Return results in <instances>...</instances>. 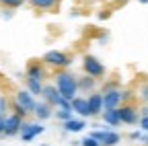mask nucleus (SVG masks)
I'll list each match as a JSON object with an SVG mask.
<instances>
[{
	"mask_svg": "<svg viewBox=\"0 0 148 146\" xmlns=\"http://www.w3.org/2000/svg\"><path fill=\"white\" fill-rule=\"evenodd\" d=\"M27 78H35V80H43L45 78V68L39 62H33L27 68Z\"/></svg>",
	"mask_w": 148,
	"mask_h": 146,
	"instance_id": "11",
	"label": "nucleus"
},
{
	"mask_svg": "<svg viewBox=\"0 0 148 146\" xmlns=\"http://www.w3.org/2000/svg\"><path fill=\"white\" fill-rule=\"evenodd\" d=\"M21 123H23V117H18L16 113L4 117V130H2V134L4 136H16L18 130H21Z\"/></svg>",
	"mask_w": 148,
	"mask_h": 146,
	"instance_id": "6",
	"label": "nucleus"
},
{
	"mask_svg": "<svg viewBox=\"0 0 148 146\" xmlns=\"http://www.w3.org/2000/svg\"><path fill=\"white\" fill-rule=\"evenodd\" d=\"M56 117H58V119H62V121L70 119V117H72V109H62V107H60V111L56 113Z\"/></svg>",
	"mask_w": 148,
	"mask_h": 146,
	"instance_id": "21",
	"label": "nucleus"
},
{
	"mask_svg": "<svg viewBox=\"0 0 148 146\" xmlns=\"http://www.w3.org/2000/svg\"><path fill=\"white\" fill-rule=\"evenodd\" d=\"M138 2H140V4H148V0H138Z\"/></svg>",
	"mask_w": 148,
	"mask_h": 146,
	"instance_id": "32",
	"label": "nucleus"
},
{
	"mask_svg": "<svg viewBox=\"0 0 148 146\" xmlns=\"http://www.w3.org/2000/svg\"><path fill=\"white\" fill-rule=\"evenodd\" d=\"M12 109H14V113H16V115H18V117H25V115H27V111H25V109H23V107H21V105H18V103H16V101H14V103H12Z\"/></svg>",
	"mask_w": 148,
	"mask_h": 146,
	"instance_id": "23",
	"label": "nucleus"
},
{
	"mask_svg": "<svg viewBox=\"0 0 148 146\" xmlns=\"http://www.w3.org/2000/svg\"><path fill=\"white\" fill-rule=\"evenodd\" d=\"M105 95L103 97V109H117L121 105V90L119 88H109V90H103Z\"/></svg>",
	"mask_w": 148,
	"mask_h": 146,
	"instance_id": "5",
	"label": "nucleus"
},
{
	"mask_svg": "<svg viewBox=\"0 0 148 146\" xmlns=\"http://www.w3.org/2000/svg\"><path fill=\"white\" fill-rule=\"evenodd\" d=\"M43 62L49 64V66H56V68H66L72 64V58L64 51H58V49H51L43 56Z\"/></svg>",
	"mask_w": 148,
	"mask_h": 146,
	"instance_id": "2",
	"label": "nucleus"
},
{
	"mask_svg": "<svg viewBox=\"0 0 148 146\" xmlns=\"http://www.w3.org/2000/svg\"><path fill=\"white\" fill-rule=\"evenodd\" d=\"M8 97L6 95H0V115L2 117H6V111H8Z\"/></svg>",
	"mask_w": 148,
	"mask_h": 146,
	"instance_id": "19",
	"label": "nucleus"
},
{
	"mask_svg": "<svg viewBox=\"0 0 148 146\" xmlns=\"http://www.w3.org/2000/svg\"><path fill=\"white\" fill-rule=\"evenodd\" d=\"M103 113V119H105V123L107 125H111V127H115V125H119L121 121H119V113H117V109H105V111H101Z\"/></svg>",
	"mask_w": 148,
	"mask_h": 146,
	"instance_id": "15",
	"label": "nucleus"
},
{
	"mask_svg": "<svg viewBox=\"0 0 148 146\" xmlns=\"http://www.w3.org/2000/svg\"><path fill=\"white\" fill-rule=\"evenodd\" d=\"M18 105H21L23 109H25V111H27V115L29 113H33V109H35V99H33V95L29 93V90H18V93H16V99H14Z\"/></svg>",
	"mask_w": 148,
	"mask_h": 146,
	"instance_id": "7",
	"label": "nucleus"
},
{
	"mask_svg": "<svg viewBox=\"0 0 148 146\" xmlns=\"http://www.w3.org/2000/svg\"><path fill=\"white\" fill-rule=\"evenodd\" d=\"M84 125H86L84 119H74V117H70V119L64 121V132L76 134V132H82V130H84Z\"/></svg>",
	"mask_w": 148,
	"mask_h": 146,
	"instance_id": "13",
	"label": "nucleus"
},
{
	"mask_svg": "<svg viewBox=\"0 0 148 146\" xmlns=\"http://www.w3.org/2000/svg\"><path fill=\"white\" fill-rule=\"evenodd\" d=\"M140 140H142V142H144V144H148V134H146V136H142V138H140Z\"/></svg>",
	"mask_w": 148,
	"mask_h": 146,
	"instance_id": "30",
	"label": "nucleus"
},
{
	"mask_svg": "<svg viewBox=\"0 0 148 146\" xmlns=\"http://www.w3.org/2000/svg\"><path fill=\"white\" fill-rule=\"evenodd\" d=\"M78 144H80V146H101L95 138H90V136H86L84 140H78Z\"/></svg>",
	"mask_w": 148,
	"mask_h": 146,
	"instance_id": "22",
	"label": "nucleus"
},
{
	"mask_svg": "<svg viewBox=\"0 0 148 146\" xmlns=\"http://www.w3.org/2000/svg\"><path fill=\"white\" fill-rule=\"evenodd\" d=\"M109 88H117V80H111V82L103 84V90H109Z\"/></svg>",
	"mask_w": 148,
	"mask_h": 146,
	"instance_id": "26",
	"label": "nucleus"
},
{
	"mask_svg": "<svg viewBox=\"0 0 148 146\" xmlns=\"http://www.w3.org/2000/svg\"><path fill=\"white\" fill-rule=\"evenodd\" d=\"M43 146H47V144H43Z\"/></svg>",
	"mask_w": 148,
	"mask_h": 146,
	"instance_id": "33",
	"label": "nucleus"
},
{
	"mask_svg": "<svg viewBox=\"0 0 148 146\" xmlns=\"http://www.w3.org/2000/svg\"><path fill=\"white\" fill-rule=\"evenodd\" d=\"M142 115H148V107H144V109H142Z\"/></svg>",
	"mask_w": 148,
	"mask_h": 146,
	"instance_id": "31",
	"label": "nucleus"
},
{
	"mask_svg": "<svg viewBox=\"0 0 148 146\" xmlns=\"http://www.w3.org/2000/svg\"><path fill=\"white\" fill-rule=\"evenodd\" d=\"M56 88H58V93H60L66 101H72L74 97L78 95L76 76L70 74V72H60L58 78H56Z\"/></svg>",
	"mask_w": 148,
	"mask_h": 146,
	"instance_id": "1",
	"label": "nucleus"
},
{
	"mask_svg": "<svg viewBox=\"0 0 148 146\" xmlns=\"http://www.w3.org/2000/svg\"><path fill=\"white\" fill-rule=\"evenodd\" d=\"M33 8H41V10H49V8H56L60 0H29Z\"/></svg>",
	"mask_w": 148,
	"mask_h": 146,
	"instance_id": "17",
	"label": "nucleus"
},
{
	"mask_svg": "<svg viewBox=\"0 0 148 146\" xmlns=\"http://www.w3.org/2000/svg\"><path fill=\"white\" fill-rule=\"evenodd\" d=\"M117 113H119V121H123V123H138V111L132 105L117 107Z\"/></svg>",
	"mask_w": 148,
	"mask_h": 146,
	"instance_id": "8",
	"label": "nucleus"
},
{
	"mask_svg": "<svg viewBox=\"0 0 148 146\" xmlns=\"http://www.w3.org/2000/svg\"><path fill=\"white\" fill-rule=\"evenodd\" d=\"M33 113L37 115V119H49L51 117V105L49 103H35V109H33Z\"/></svg>",
	"mask_w": 148,
	"mask_h": 146,
	"instance_id": "12",
	"label": "nucleus"
},
{
	"mask_svg": "<svg viewBox=\"0 0 148 146\" xmlns=\"http://www.w3.org/2000/svg\"><path fill=\"white\" fill-rule=\"evenodd\" d=\"M27 90H29L31 95H41V90H43V84H41V80L27 78Z\"/></svg>",
	"mask_w": 148,
	"mask_h": 146,
	"instance_id": "18",
	"label": "nucleus"
},
{
	"mask_svg": "<svg viewBox=\"0 0 148 146\" xmlns=\"http://www.w3.org/2000/svg\"><path fill=\"white\" fill-rule=\"evenodd\" d=\"M0 4L6 8H18V6H23V0H0Z\"/></svg>",
	"mask_w": 148,
	"mask_h": 146,
	"instance_id": "20",
	"label": "nucleus"
},
{
	"mask_svg": "<svg viewBox=\"0 0 148 146\" xmlns=\"http://www.w3.org/2000/svg\"><path fill=\"white\" fill-rule=\"evenodd\" d=\"M140 127L144 132H148V115H142V119H140Z\"/></svg>",
	"mask_w": 148,
	"mask_h": 146,
	"instance_id": "25",
	"label": "nucleus"
},
{
	"mask_svg": "<svg viewBox=\"0 0 148 146\" xmlns=\"http://www.w3.org/2000/svg\"><path fill=\"white\" fill-rule=\"evenodd\" d=\"M140 95H142V99L148 103V84H144V86H142V93H140Z\"/></svg>",
	"mask_w": 148,
	"mask_h": 146,
	"instance_id": "28",
	"label": "nucleus"
},
{
	"mask_svg": "<svg viewBox=\"0 0 148 146\" xmlns=\"http://www.w3.org/2000/svg\"><path fill=\"white\" fill-rule=\"evenodd\" d=\"M43 130H45V127H43L41 123H25V121H23L18 134H21V140H23V142H31L35 136L43 134Z\"/></svg>",
	"mask_w": 148,
	"mask_h": 146,
	"instance_id": "4",
	"label": "nucleus"
},
{
	"mask_svg": "<svg viewBox=\"0 0 148 146\" xmlns=\"http://www.w3.org/2000/svg\"><path fill=\"white\" fill-rule=\"evenodd\" d=\"M2 130H4V117L0 115V134H2Z\"/></svg>",
	"mask_w": 148,
	"mask_h": 146,
	"instance_id": "29",
	"label": "nucleus"
},
{
	"mask_svg": "<svg viewBox=\"0 0 148 146\" xmlns=\"http://www.w3.org/2000/svg\"><path fill=\"white\" fill-rule=\"evenodd\" d=\"M142 136H144V134H142V132H140V130H134V132H132V134H130V140H140V138H142Z\"/></svg>",
	"mask_w": 148,
	"mask_h": 146,
	"instance_id": "27",
	"label": "nucleus"
},
{
	"mask_svg": "<svg viewBox=\"0 0 148 146\" xmlns=\"http://www.w3.org/2000/svg\"><path fill=\"white\" fill-rule=\"evenodd\" d=\"M103 134H105V130H99V132H92L90 134V138H95L99 144H101V140H103Z\"/></svg>",
	"mask_w": 148,
	"mask_h": 146,
	"instance_id": "24",
	"label": "nucleus"
},
{
	"mask_svg": "<svg viewBox=\"0 0 148 146\" xmlns=\"http://www.w3.org/2000/svg\"><path fill=\"white\" fill-rule=\"evenodd\" d=\"M95 84H97V78H92V76H88V74L76 78V86H78V90H82V93L92 90V88H95Z\"/></svg>",
	"mask_w": 148,
	"mask_h": 146,
	"instance_id": "14",
	"label": "nucleus"
},
{
	"mask_svg": "<svg viewBox=\"0 0 148 146\" xmlns=\"http://www.w3.org/2000/svg\"><path fill=\"white\" fill-rule=\"evenodd\" d=\"M119 140H121V136H119L117 132L105 130V134H103V140H101V146H115Z\"/></svg>",
	"mask_w": 148,
	"mask_h": 146,
	"instance_id": "16",
	"label": "nucleus"
},
{
	"mask_svg": "<svg viewBox=\"0 0 148 146\" xmlns=\"http://www.w3.org/2000/svg\"><path fill=\"white\" fill-rule=\"evenodd\" d=\"M86 105H88V113L90 115H99L103 111V97H101V93H92L86 99Z\"/></svg>",
	"mask_w": 148,
	"mask_h": 146,
	"instance_id": "9",
	"label": "nucleus"
},
{
	"mask_svg": "<svg viewBox=\"0 0 148 146\" xmlns=\"http://www.w3.org/2000/svg\"><path fill=\"white\" fill-rule=\"evenodd\" d=\"M70 109H72V113H78L80 117H88V105H86V99L82 97H74L70 101Z\"/></svg>",
	"mask_w": 148,
	"mask_h": 146,
	"instance_id": "10",
	"label": "nucleus"
},
{
	"mask_svg": "<svg viewBox=\"0 0 148 146\" xmlns=\"http://www.w3.org/2000/svg\"><path fill=\"white\" fill-rule=\"evenodd\" d=\"M82 68H84L86 74L92 76V78H101V76L105 74V66H103L97 58H92V56H86V58H84Z\"/></svg>",
	"mask_w": 148,
	"mask_h": 146,
	"instance_id": "3",
	"label": "nucleus"
}]
</instances>
